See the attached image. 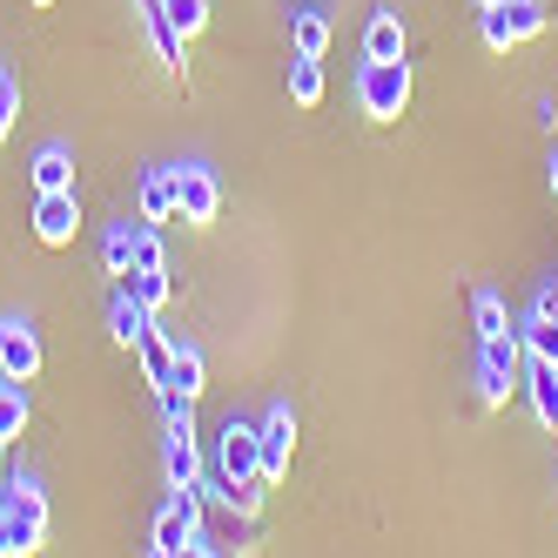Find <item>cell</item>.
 Segmentation results:
<instances>
[{
	"mask_svg": "<svg viewBox=\"0 0 558 558\" xmlns=\"http://www.w3.org/2000/svg\"><path fill=\"white\" fill-rule=\"evenodd\" d=\"M216 477H222V498L243 511V518L263 505V451H256V424H243V417H229V424H222V437H216Z\"/></svg>",
	"mask_w": 558,
	"mask_h": 558,
	"instance_id": "cell-1",
	"label": "cell"
},
{
	"mask_svg": "<svg viewBox=\"0 0 558 558\" xmlns=\"http://www.w3.org/2000/svg\"><path fill=\"white\" fill-rule=\"evenodd\" d=\"M356 108L371 114V122H397V114L411 108V61H364L356 68Z\"/></svg>",
	"mask_w": 558,
	"mask_h": 558,
	"instance_id": "cell-2",
	"label": "cell"
},
{
	"mask_svg": "<svg viewBox=\"0 0 558 558\" xmlns=\"http://www.w3.org/2000/svg\"><path fill=\"white\" fill-rule=\"evenodd\" d=\"M0 518H8V538H14V558L41 551L48 538V498L34 477H0Z\"/></svg>",
	"mask_w": 558,
	"mask_h": 558,
	"instance_id": "cell-3",
	"label": "cell"
},
{
	"mask_svg": "<svg viewBox=\"0 0 558 558\" xmlns=\"http://www.w3.org/2000/svg\"><path fill=\"white\" fill-rule=\"evenodd\" d=\"M518 377H525V343H518L511 330L477 337V397H485L492 411H505V397L518 390Z\"/></svg>",
	"mask_w": 558,
	"mask_h": 558,
	"instance_id": "cell-4",
	"label": "cell"
},
{
	"mask_svg": "<svg viewBox=\"0 0 558 558\" xmlns=\"http://www.w3.org/2000/svg\"><path fill=\"white\" fill-rule=\"evenodd\" d=\"M175 216L195 222V229L222 216V182H216L203 162H175Z\"/></svg>",
	"mask_w": 558,
	"mask_h": 558,
	"instance_id": "cell-5",
	"label": "cell"
},
{
	"mask_svg": "<svg viewBox=\"0 0 558 558\" xmlns=\"http://www.w3.org/2000/svg\"><path fill=\"white\" fill-rule=\"evenodd\" d=\"M74 229H82V203H74V189H41V195H34V235H41L48 250H68Z\"/></svg>",
	"mask_w": 558,
	"mask_h": 558,
	"instance_id": "cell-6",
	"label": "cell"
},
{
	"mask_svg": "<svg viewBox=\"0 0 558 558\" xmlns=\"http://www.w3.org/2000/svg\"><path fill=\"white\" fill-rule=\"evenodd\" d=\"M256 451H263V485L290 471V451H296V411L290 404H269V417L256 424Z\"/></svg>",
	"mask_w": 558,
	"mask_h": 558,
	"instance_id": "cell-7",
	"label": "cell"
},
{
	"mask_svg": "<svg viewBox=\"0 0 558 558\" xmlns=\"http://www.w3.org/2000/svg\"><path fill=\"white\" fill-rule=\"evenodd\" d=\"M162 464H169V485H203V445H195V417L175 411L169 417V437H162Z\"/></svg>",
	"mask_w": 558,
	"mask_h": 558,
	"instance_id": "cell-8",
	"label": "cell"
},
{
	"mask_svg": "<svg viewBox=\"0 0 558 558\" xmlns=\"http://www.w3.org/2000/svg\"><path fill=\"white\" fill-rule=\"evenodd\" d=\"M34 371H41V337H34V324L27 316H0V377L34 384Z\"/></svg>",
	"mask_w": 558,
	"mask_h": 558,
	"instance_id": "cell-9",
	"label": "cell"
},
{
	"mask_svg": "<svg viewBox=\"0 0 558 558\" xmlns=\"http://www.w3.org/2000/svg\"><path fill=\"white\" fill-rule=\"evenodd\" d=\"M135 14H142V27H148V41H155V61H162L169 74H182V34H175V21H169V0H135Z\"/></svg>",
	"mask_w": 558,
	"mask_h": 558,
	"instance_id": "cell-10",
	"label": "cell"
},
{
	"mask_svg": "<svg viewBox=\"0 0 558 558\" xmlns=\"http://www.w3.org/2000/svg\"><path fill=\"white\" fill-rule=\"evenodd\" d=\"M148 324H155V310H142V303L129 296V283H114V296H108V337L122 343V350H135Z\"/></svg>",
	"mask_w": 558,
	"mask_h": 558,
	"instance_id": "cell-11",
	"label": "cell"
},
{
	"mask_svg": "<svg viewBox=\"0 0 558 558\" xmlns=\"http://www.w3.org/2000/svg\"><path fill=\"white\" fill-rule=\"evenodd\" d=\"M525 390H532V417L545 430H558V364L532 356V364H525Z\"/></svg>",
	"mask_w": 558,
	"mask_h": 558,
	"instance_id": "cell-12",
	"label": "cell"
},
{
	"mask_svg": "<svg viewBox=\"0 0 558 558\" xmlns=\"http://www.w3.org/2000/svg\"><path fill=\"white\" fill-rule=\"evenodd\" d=\"M364 54H371V61H397V54H404V21H397V8H377V14H371Z\"/></svg>",
	"mask_w": 558,
	"mask_h": 558,
	"instance_id": "cell-13",
	"label": "cell"
},
{
	"mask_svg": "<svg viewBox=\"0 0 558 558\" xmlns=\"http://www.w3.org/2000/svg\"><path fill=\"white\" fill-rule=\"evenodd\" d=\"M135 356H142V371H148V384L162 390V384H169V364H175V337L148 324V330H142V343H135Z\"/></svg>",
	"mask_w": 558,
	"mask_h": 558,
	"instance_id": "cell-14",
	"label": "cell"
},
{
	"mask_svg": "<svg viewBox=\"0 0 558 558\" xmlns=\"http://www.w3.org/2000/svg\"><path fill=\"white\" fill-rule=\"evenodd\" d=\"M135 195H142V216L148 222H169L175 216V169H148Z\"/></svg>",
	"mask_w": 558,
	"mask_h": 558,
	"instance_id": "cell-15",
	"label": "cell"
},
{
	"mask_svg": "<svg viewBox=\"0 0 558 558\" xmlns=\"http://www.w3.org/2000/svg\"><path fill=\"white\" fill-rule=\"evenodd\" d=\"M34 195H41V189H74V155L61 148V142H48L41 155H34Z\"/></svg>",
	"mask_w": 558,
	"mask_h": 558,
	"instance_id": "cell-16",
	"label": "cell"
},
{
	"mask_svg": "<svg viewBox=\"0 0 558 558\" xmlns=\"http://www.w3.org/2000/svg\"><path fill=\"white\" fill-rule=\"evenodd\" d=\"M21 430H27V384L0 377V445H14Z\"/></svg>",
	"mask_w": 558,
	"mask_h": 558,
	"instance_id": "cell-17",
	"label": "cell"
},
{
	"mask_svg": "<svg viewBox=\"0 0 558 558\" xmlns=\"http://www.w3.org/2000/svg\"><path fill=\"white\" fill-rule=\"evenodd\" d=\"M101 263H108V276H129V269H135V222H129V216L108 222V235H101Z\"/></svg>",
	"mask_w": 558,
	"mask_h": 558,
	"instance_id": "cell-18",
	"label": "cell"
},
{
	"mask_svg": "<svg viewBox=\"0 0 558 558\" xmlns=\"http://www.w3.org/2000/svg\"><path fill=\"white\" fill-rule=\"evenodd\" d=\"M290 34H296V54H316V61H324L330 54V14H316V8H303L296 21H290Z\"/></svg>",
	"mask_w": 558,
	"mask_h": 558,
	"instance_id": "cell-19",
	"label": "cell"
},
{
	"mask_svg": "<svg viewBox=\"0 0 558 558\" xmlns=\"http://www.w3.org/2000/svg\"><path fill=\"white\" fill-rule=\"evenodd\" d=\"M290 101H296V108H316V101H324V61H316V54H296V61H290Z\"/></svg>",
	"mask_w": 558,
	"mask_h": 558,
	"instance_id": "cell-20",
	"label": "cell"
},
{
	"mask_svg": "<svg viewBox=\"0 0 558 558\" xmlns=\"http://www.w3.org/2000/svg\"><path fill=\"white\" fill-rule=\"evenodd\" d=\"M114 283H129V296L142 310H162L169 303V269H129V276H114Z\"/></svg>",
	"mask_w": 558,
	"mask_h": 558,
	"instance_id": "cell-21",
	"label": "cell"
},
{
	"mask_svg": "<svg viewBox=\"0 0 558 558\" xmlns=\"http://www.w3.org/2000/svg\"><path fill=\"white\" fill-rule=\"evenodd\" d=\"M477 34H485L492 54H511V48H518V27H511L505 8H477Z\"/></svg>",
	"mask_w": 558,
	"mask_h": 558,
	"instance_id": "cell-22",
	"label": "cell"
},
{
	"mask_svg": "<svg viewBox=\"0 0 558 558\" xmlns=\"http://www.w3.org/2000/svg\"><path fill=\"white\" fill-rule=\"evenodd\" d=\"M471 324H477V337H498V330H511L505 296H498V290H477V296H471Z\"/></svg>",
	"mask_w": 558,
	"mask_h": 558,
	"instance_id": "cell-23",
	"label": "cell"
},
{
	"mask_svg": "<svg viewBox=\"0 0 558 558\" xmlns=\"http://www.w3.org/2000/svg\"><path fill=\"white\" fill-rule=\"evenodd\" d=\"M135 269H169V250H162V229L148 216L135 222Z\"/></svg>",
	"mask_w": 558,
	"mask_h": 558,
	"instance_id": "cell-24",
	"label": "cell"
},
{
	"mask_svg": "<svg viewBox=\"0 0 558 558\" xmlns=\"http://www.w3.org/2000/svg\"><path fill=\"white\" fill-rule=\"evenodd\" d=\"M525 356L558 364V316H532V324H525Z\"/></svg>",
	"mask_w": 558,
	"mask_h": 558,
	"instance_id": "cell-25",
	"label": "cell"
},
{
	"mask_svg": "<svg viewBox=\"0 0 558 558\" xmlns=\"http://www.w3.org/2000/svg\"><path fill=\"white\" fill-rule=\"evenodd\" d=\"M169 21H175L182 41H195V34L209 27V0H169Z\"/></svg>",
	"mask_w": 558,
	"mask_h": 558,
	"instance_id": "cell-26",
	"label": "cell"
},
{
	"mask_svg": "<svg viewBox=\"0 0 558 558\" xmlns=\"http://www.w3.org/2000/svg\"><path fill=\"white\" fill-rule=\"evenodd\" d=\"M505 14H511V27H518V41L545 34V8H538V0H505Z\"/></svg>",
	"mask_w": 558,
	"mask_h": 558,
	"instance_id": "cell-27",
	"label": "cell"
},
{
	"mask_svg": "<svg viewBox=\"0 0 558 558\" xmlns=\"http://www.w3.org/2000/svg\"><path fill=\"white\" fill-rule=\"evenodd\" d=\"M14 114H21V88L8 82V88H0V142H8V129H14Z\"/></svg>",
	"mask_w": 558,
	"mask_h": 558,
	"instance_id": "cell-28",
	"label": "cell"
},
{
	"mask_svg": "<svg viewBox=\"0 0 558 558\" xmlns=\"http://www.w3.org/2000/svg\"><path fill=\"white\" fill-rule=\"evenodd\" d=\"M532 316H558V276H551V283L538 290V303H532Z\"/></svg>",
	"mask_w": 558,
	"mask_h": 558,
	"instance_id": "cell-29",
	"label": "cell"
},
{
	"mask_svg": "<svg viewBox=\"0 0 558 558\" xmlns=\"http://www.w3.org/2000/svg\"><path fill=\"white\" fill-rule=\"evenodd\" d=\"M0 558H14V538H8V518H0Z\"/></svg>",
	"mask_w": 558,
	"mask_h": 558,
	"instance_id": "cell-30",
	"label": "cell"
},
{
	"mask_svg": "<svg viewBox=\"0 0 558 558\" xmlns=\"http://www.w3.org/2000/svg\"><path fill=\"white\" fill-rule=\"evenodd\" d=\"M551 195H558V148H551Z\"/></svg>",
	"mask_w": 558,
	"mask_h": 558,
	"instance_id": "cell-31",
	"label": "cell"
},
{
	"mask_svg": "<svg viewBox=\"0 0 558 558\" xmlns=\"http://www.w3.org/2000/svg\"><path fill=\"white\" fill-rule=\"evenodd\" d=\"M27 8H54V0H27Z\"/></svg>",
	"mask_w": 558,
	"mask_h": 558,
	"instance_id": "cell-32",
	"label": "cell"
},
{
	"mask_svg": "<svg viewBox=\"0 0 558 558\" xmlns=\"http://www.w3.org/2000/svg\"><path fill=\"white\" fill-rule=\"evenodd\" d=\"M477 8H505V0H477Z\"/></svg>",
	"mask_w": 558,
	"mask_h": 558,
	"instance_id": "cell-33",
	"label": "cell"
},
{
	"mask_svg": "<svg viewBox=\"0 0 558 558\" xmlns=\"http://www.w3.org/2000/svg\"><path fill=\"white\" fill-rule=\"evenodd\" d=\"M0 88H8V74H0Z\"/></svg>",
	"mask_w": 558,
	"mask_h": 558,
	"instance_id": "cell-34",
	"label": "cell"
}]
</instances>
